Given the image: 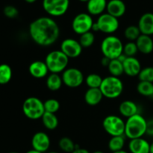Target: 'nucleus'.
Listing matches in <instances>:
<instances>
[{"label":"nucleus","instance_id":"4","mask_svg":"<svg viewBox=\"0 0 153 153\" xmlns=\"http://www.w3.org/2000/svg\"><path fill=\"white\" fill-rule=\"evenodd\" d=\"M100 89L105 98L116 99L123 91V83L119 77L109 76L103 79Z\"/></svg>","mask_w":153,"mask_h":153},{"label":"nucleus","instance_id":"3","mask_svg":"<svg viewBox=\"0 0 153 153\" xmlns=\"http://www.w3.org/2000/svg\"><path fill=\"white\" fill-rule=\"evenodd\" d=\"M123 46L119 37L108 35L105 37L101 43V51L103 56L110 60L117 59L123 53Z\"/></svg>","mask_w":153,"mask_h":153},{"label":"nucleus","instance_id":"22","mask_svg":"<svg viewBox=\"0 0 153 153\" xmlns=\"http://www.w3.org/2000/svg\"><path fill=\"white\" fill-rule=\"evenodd\" d=\"M119 111L122 116L129 118L138 114V107L137 104L131 100H126L120 103L119 106Z\"/></svg>","mask_w":153,"mask_h":153},{"label":"nucleus","instance_id":"39","mask_svg":"<svg viewBox=\"0 0 153 153\" xmlns=\"http://www.w3.org/2000/svg\"><path fill=\"white\" fill-rule=\"evenodd\" d=\"M72 153H91L88 149H82V148H76L74 151Z\"/></svg>","mask_w":153,"mask_h":153},{"label":"nucleus","instance_id":"19","mask_svg":"<svg viewBox=\"0 0 153 153\" xmlns=\"http://www.w3.org/2000/svg\"><path fill=\"white\" fill-rule=\"evenodd\" d=\"M138 52L143 55H149L153 51V40L151 36L141 34L135 41Z\"/></svg>","mask_w":153,"mask_h":153},{"label":"nucleus","instance_id":"46","mask_svg":"<svg viewBox=\"0 0 153 153\" xmlns=\"http://www.w3.org/2000/svg\"><path fill=\"white\" fill-rule=\"evenodd\" d=\"M47 153H58V152H49Z\"/></svg>","mask_w":153,"mask_h":153},{"label":"nucleus","instance_id":"14","mask_svg":"<svg viewBox=\"0 0 153 153\" xmlns=\"http://www.w3.org/2000/svg\"><path fill=\"white\" fill-rule=\"evenodd\" d=\"M124 73L130 77L138 76L141 71V64L139 60L135 57H127L123 63Z\"/></svg>","mask_w":153,"mask_h":153},{"label":"nucleus","instance_id":"11","mask_svg":"<svg viewBox=\"0 0 153 153\" xmlns=\"http://www.w3.org/2000/svg\"><path fill=\"white\" fill-rule=\"evenodd\" d=\"M63 84L70 88H76L82 85L85 81L84 74L80 70L74 67L67 68L62 73Z\"/></svg>","mask_w":153,"mask_h":153},{"label":"nucleus","instance_id":"38","mask_svg":"<svg viewBox=\"0 0 153 153\" xmlns=\"http://www.w3.org/2000/svg\"><path fill=\"white\" fill-rule=\"evenodd\" d=\"M110 61H111L110 59L105 58V57H103L102 59L101 60V64H102V66H104V67H108Z\"/></svg>","mask_w":153,"mask_h":153},{"label":"nucleus","instance_id":"31","mask_svg":"<svg viewBox=\"0 0 153 153\" xmlns=\"http://www.w3.org/2000/svg\"><path fill=\"white\" fill-rule=\"evenodd\" d=\"M140 35L141 33L137 25H129L124 31V36L129 41H136Z\"/></svg>","mask_w":153,"mask_h":153},{"label":"nucleus","instance_id":"25","mask_svg":"<svg viewBox=\"0 0 153 153\" xmlns=\"http://www.w3.org/2000/svg\"><path fill=\"white\" fill-rule=\"evenodd\" d=\"M126 137L125 135L122 136H115L111 137L108 142V148L112 152H117L123 149L125 146Z\"/></svg>","mask_w":153,"mask_h":153},{"label":"nucleus","instance_id":"2","mask_svg":"<svg viewBox=\"0 0 153 153\" xmlns=\"http://www.w3.org/2000/svg\"><path fill=\"white\" fill-rule=\"evenodd\" d=\"M147 120L140 114L134 115L129 118H127L125 124L126 137L132 140V139L143 137L146 134Z\"/></svg>","mask_w":153,"mask_h":153},{"label":"nucleus","instance_id":"30","mask_svg":"<svg viewBox=\"0 0 153 153\" xmlns=\"http://www.w3.org/2000/svg\"><path fill=\"white\" fill-rule=\"evenodd\" d=\"M58 146L63 152L67 153H72L76 148H78L76 147V145L75 144L73 140L67 137H64L60 139L58 142Z\"/></svg>","mask_w":153,"mask_h":153},{"label":"nucleus","instance_id":"20","mask_svg":"<svg viewBox=\"0 0 153 153\" xmlns=\"http://www.w3.org/2000/svg\"><path fill=\"white\" fill-rule=\"evenodd\" d=\"M106 0H89L87 2V10L90 15L100 16L107 7Z\"/></svg>","mask_w":153,"mask_h":153},{"label":"nucleus","instance_id":"28","mask_svg":"<svg viewBox=\"0 0 153 153\" xmlns=\"http://www.w3.org/2000/svg\"><path fill=\"white\" fill-rule=\"evenodd\" d=\"M137 91L140 95L143 97H153V83L140 81L137 85Z\"/></svg>","mask_w":153,"mask_h":153},{"label":"nucleus","instance_id":"24","mask_svg":"<svg viewBox=\"0 0 153 153\" xmlns=\"http://www.w3.org/2000/svg\"><path fill=\"white\" fill-rule=\"evenodd\" d=\"M42 122L45 128L49 130H54L58 127V119L55 114L45 112L41 118Z\"/></svg>","mask_w":153,"mask_h":153},{"label":"nucleus","instance_id":"16","mask_svg":"<svg viewBox=\"0 0 153 153\" xmlns=\"http://www.w3.org/2000/svg\"><path fill=\"white\" fill-rule=\"evenodd\" d=\"M106 10L108 13L118 19L125 14L126 6L122 0H110L108 1Z\"/></svg>","mask_w":153,"mask_h":153},{"label":"nucleus","instance_id":"1","mask_svg":"<svg viewBox=\"0 0 153 153\" xmlns=\"http://www.w3.org/2000/svg\"><path fill=\"white\" fill-rule=\"evenodd\" d=\"M29 34L33 41L41 46L54 44L60 36V28L52 18L41 16L29 25Z\"/></svg>","mask_w":153,"mask_h":153},{"label":"nucleus","instance_id":"34","mask_svg":"<svg viewBox=\"0 0 153 153\" xmlns=\"http://www.w3.org/2000/svg\"><path fill=\"white\" fill-rule=\"evenodd\" d=\"M139 80L153 83V67H147L142 69L138 75Z\"/></svg>","mask_w":153,"mask_h":153},{"label":"nucleus","instance_id":"36","mask_svg":"<svg viewBox=\"0 0 153 153\" xmlns=\"http://www.w3.org/2000/svg\"><path fill=\"white\" fill-rule=\"evenodd\" d=\"M3 13H4V16H7V18H10V19L16 18L19 14V11H18L17 8L13 5H7L4 7V10H3Z\"/></svg>","mask_w":153,"mask_h":153},{"label":"nucleus","instance_id":"13","mask_svg":"<svg viewBox=\"0 0 153 153\" xmlns=\"http://www.w3.org/2000/svg\"><path fill=\"white\" fill-rule=\"evenodd\" d=\"M31 146L34 150L44 153L47 152L50 146V138L46 133L38 131L31 138Z\"/></svg>","mask_w":153,"mask_h":153},{"label":"nucleus","instance_id":"26","mask_svg":"<svg viewBox=\"0 0 153 153\" xmlns=\"http://www.w3.org/2000/svg\"><path fill=\"white\" fill-rule=\"evenodd\" d=\"M108 69L111 76H115V77H119L124 73L123 63L118 59L111 60Z\"/></svg>","mask_w":153,"mask_h":153},{"label":"nucleus","instance_id":"12","mask_svg":"<svg viewBox=\"0 0 153 153\" xmlns=\"http://www.w3.org/2000/svg\"><path fill=\"white\" fill-rule=\"evenodd\" d=\"M82 49L79 41L73 38H67L61 42L60 50L69 58H76L82 54Z\"/></svg>","mask_w":153,"mask_h":153},{"label":"nucleus","instance_id":"35","mask_svg":"<svg viewBox=\"0 0 153 153\" xmlns=\"http://www.w3.org/2000/svg\"><path fill=\"white\" fill-rule=\"evenodd\" d=\"M138 52L135 42L129 41L126 43L123 46V54L127 57H135Z\"/></svg>","mask_w":153,"mask_h":153},{"label":"nucleus","instance_id":"40","mask_svg":"<svg viewBox=\"0 0 153 153\" xmlns=\"http://www.w3.org/2000/svg\"><path fill=\"white\" fill-rule=\"evenodd\" d=\"M25 153H41V152H37V151H36V150H34V149H31V150H28V152H26Z\"/></svg>","mask_w":153,"mask_h":153},{"label":"nucleus","instance_id":"43","mask_svg":"<svg viewBox=\"0 0 153 153\" xmlns=\"http://www.w3.org/2000/svg\"><path fill=\"white\" fill-rule=\"evenodd\" d=\"M149 153H153V141L152 143H150V150H149Z\"/></svg>","mask_w":153,"mask_h":153},{"label":"nucleus","instance_id":"15","mask_svg":"<svg viewBox=\"0 0 153 153\" xmlns=\"http://www.w3.org/2000/svg\"><path fill=\"white\" fill-rule=\"evenodd\" d=\"M138 26L141 34L151 36L153 34V13H145L140 17Z\"/></svg>","mask_w":153,"mask_h":153},{"label":"nucleus","instance_id":"29","mask_svg":"<svg viewBox=\"0 0 153 153\" xmlns=\"http://www.w3.org/2000/svg\"><path fill=\"white\" fill-rule=\"evenodd\" d=\"M103 79L97 73L89 74L85 79V84L89 88H100Z\"/></svg>","mask_w":153,"mask_h":153},{"label":"nucleus","instance_id":"9","mask_svg":"<svg viewBox=\"0 0 153 153\" xmlns=\"http://www.w3.org/2000/svg\"><path fill=\"white\" fill-rule=\"evenodd\" d=\"M94 22L88 13H80L76 15L72 22V28L76 34L82 35L91 31Z\"/></svg>","mask_w":153,"mask_h":153},{"label":"nucleus","instance_id":"8","mask_svg":"<svg viewBox=\"0 0 153 153\" xmlns=\"http://www.w3.org/2000/svg\"><path fill=\"white\" fill-rule=\"evenodd\" d=\"M125 124L123 120L117 115H108L102 121L103 128L111 137L124 135Z\"/></svg>","mask_w":153,"mask_h":153},{"label":"nucleus","instance_id":"41","mask_svg":"<svg viewBox=\"0 0 153 153\" xmlns=\"http://www.w3.org/2000/svg\"><path fill=\"white\" fill-rule=\"evenodd\" d=\"M25 1H26L27 3H29V4H32V3L35 2L37 0H24Z\"/></svg>","mask_w":153,"mask_h":153},{"label":"nucleus","instance_id":"44","mask_svg":"<svg viewBox=\"0 0 153 153\" xmlns=\"http://www.w3.org/2000/svg\"><path fill=\"white\" fill-rule=\"evenodd\" d=\"M93 153H105V152H102V151H95V152H94Z\"/></svg>","mask_w":153,"mask_h":153},{"label":"nucleus","instance_id":"37","mask_svg":"<svg viewBox=\"0 0 153 153\" xmlns=\"http://www.w3.org/2000/svg\"><path fill=\"white\" fill-rule=\"evenodd\" d=\"M146 134L153 137V119H151L147 121Z\"/></svg>","mask_w":153,"mask_h":153},{"label":"nucleus","instance_id":"18","mask_svg":"<svg viewBox=\"0 0 153 153\" xmlns=\"http://www.w3.org/2000/svg\"><path fill=\"white\" fill-rule=\"evenodd\" d=\"M128 149L131 153H149L150 143L143 137L130 140Z\"/></svg>","mask_w":153,"mask_h":153},{"label":"nucleus","instance_id":"23","mask_svg":"<svg viewBox=\"0 0 153 153\" xmlns=\"http://www.w3.org/2000/svg\"><path fill=\"white\" fill-rule=\"evenodd\" d=\"M46 86L51 91H57L61 89L63 85L62 77L57 73H50L46 79Z\"/></svg>","mask_w":153,"mask_h":153},{"label":"nucleus","instance_id":"27","mask_svg":"<svg viewBox=\"0 0 153 153\" xmlns=\"http://www.w3.org/2000/svg\"><path fill=\"white\" fill-rule=\"evenodd\" d=\"M12 78V69L8 64H0V85L8 83Z\"/></svg>","mask_w":153,"mask_h":153},{"label":"nucleus","instance_id":"42","mask_svg":"<svg viewBox=\"0 0 153 153\" xmlns=\"http://www.w3.org/2000/svg\"><path fill=\"white\" fill-rule=\"evenodd\" d=\"M112 153H128V152H126V151L123 150V149H122V150H120V151H117V152H114Z\"/></svg>","mask_w":153,"mask_h":153},{"label":"nucleus","instance_id":"47","mask_svg":"<svg viewBox=\"0 0 153 153\" xmlns=\"http://www.w3.org/2000/svg\"><path fill=\"white\" fill-rule=\"evenodd\" d=\"M8 153H19V152H8Z\"/></svg>","mask_w":153,"mask_h":153},{"label":"nucleus","instance_id":"17","mask_svg":"<svg viewBox=\"0 0 153 153\" xmlns=\"http://www.w3.org/2000/svg\"><path fill=\"white\" fill-rule=\"evenodd\" d=\"M28 71L31 76L38 79L46 77L49 72L45 61H35L31 63L28 67Z\"/></svg>","mask_w":153,"mask_h":153},{"label":"nucleus","instance_id":"6","mask_svg":"<svg viewBox=\"0 0 153 153\" xmlns=\"http://www.w3.org/2000/svg\"><path fill=\"white\" fill-rule=\"evenodd\" d=\"M22 111L27 118L32 120L42 118L46 112L43 102L34 97H28L24 101L22 104Z\"/></svg>","mask_w":153,"mask_h":153},{"label":"nucleus","instance_id":"7","mask_svg":"<svg viewBox=\"0 0 153 153\" xmlns=\"http://www.w3.org/2000/svg\"><path fill=\"white\" fill-rule=\"evenodd\" d=\"M119 26L120 23L117 18L105 13L99 16L97 22L93 25L92 31L111 34L117 31Z\"/></svg>","mask_w":153,"mask_h":153},{"label":"nucleus","instance_id":"32","mask_svg":"<svg viewBox=\"0 0 153 153\" xmlns=\"http://www.w3.org/2000/svg\"><path fill=\"white\" fill-rule=\"evenodd\" d=\"M79 41L82 48H89L95 42V35L92 31H88L80 35Z\"/></svg>","mask_w":153,"mask_h":153},{"label":"nucleus","instance_id":"21","mask_svg":"<svg viewBox=\"0 0 153 153\" xmlns=\"http://www.w3.org/2000/svg\"><path fill=\"white\" fill-rule=\"evenodd\" d=\"M103 97L100 88H88L85 94V101L89 105L95 106L101 102Z\"/></svg>","mask_w":153,"mask_h":153},{"label":"nucleus","instance_id":"5","mask_svg":"<svg viewBox=\"0 0 153 153\" xmlns=\"http://www.w3.org/2000/svg\"><path fill=\"white\" fill-rule=\"evenodd\" d=\"M45 63L51 73L59 74L67 69L69 58L61 50H54L48 53Z\"/></svg>","mask_w":153,"mask_h":153},{"label":"nucleus","instance_id":"10","mask_svg":"<svg viewBox=\"0 0 153 153\" xmlns=\"http://www.w3.org/2000/svg\"><path fill=\"white\" fill-rule=\"evenodd\" d=\"M70 0H43V8L49 16H61L67 13Z\"/></svg>","mask_w":153,"mask_h":153},{"label":"nucleus","instance_id":"45","mask_svg":"<svg viewBox=\"0 0 153 153\" xmlns=\"http://www.w3.org/2000/svg\"><path fill=\"white\" fill-rule=\"evenodd\" d=\"M80 1H82V2H88L89 0H79Z\"/></svg>","mask_w":153,"mask_h":153},{"label":"nucleus","instance_id":"33","mask_svg":"<svg viewBox=\"0 0 153 153\" xmlns=\"http://www.w3.org/2000/svg\"><path fill=\"white\" fill-rule=\"evenodd\" d=\"M45 111L55 114L60 109V102L55 99H49L43 102Z\"/></svg>","mask_w":153,"mask_h":153}]
</instances>
